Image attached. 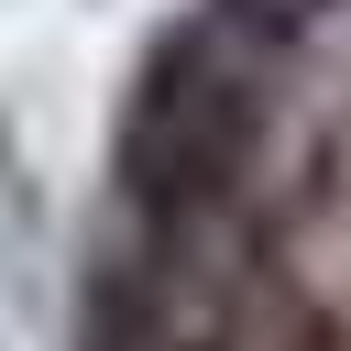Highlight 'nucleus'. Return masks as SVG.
<instances>
[{"mask_svg":"<svg viewBox=\"0 0 351 351\" xmlns=\"http://www.w3.org/2000/svg\"><path fill=\"white\" fill-rule=\"evenodd\" d=\"M252 77L219 22H176L121 99V197L154 230H197L252 165Z\"/></svg>","mask_w":351,"mask_h":351,"instance_id":"1","label":"nucleus"},{"mask_svg":"<svg viewBox=\"0 0 351 351\" xmlns=\"http://www.w3.org/2000/svg\"><path fill=\"white\" fill-rule=\"evenodd\" d=\"M285 351H351V340H340L329 318H296V329H285Z\"/></svg>","mask_w":351,"mask_h":351,"instance_id":"4","label":"nucleus"},{"mask_svg":"<svg viewBox=\"0 0 351 351\" xmlns=\"http://www.w3.org/2000/svg\"><path fill=\"white\" fill-rule=\"evenodd\" d=\"M208 22H219L230 44H285V33H307V22H318V0H219Z\"/></svg>","mask_w":351,"mask_h":351,"instance_id":"2","label":"nucleus"},{"mask_svg":"<svg viewBox=\"0 0 351 351\" xmlns=\"http://www.w3.org/2000/svg\"><path fill=\"white\" fill-rule=\"evenodd\" d=\"M99 351H176V340H165V329H154V318H143V307L121 296V318L99 329Z\"/></svg>","mask_w":351,"mask_h":351,"instance_id":"3","label":"nucleus"}]
</instances>
